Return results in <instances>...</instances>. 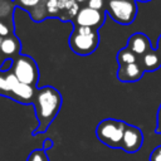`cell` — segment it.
Wrapping results in <instances>:
<instances>
[{
	"mask_svg": "<svg viewBox=\"0 0 161 161\" xmlns=\"http://www.w3.org/2000/svg\"><path fill=\"white\" fill-rule=\"evenodd\" d=\"M33 104L38 119V127L33 131L35 136L38 133H44L57 117L62 107V96L54 87L45 86L35 91Z\"/></svg>",
	"mask_w": 161,
	"mask_h": 161,
	"instance_id": "6da1fadb",
	"label": "cell"
},
{
	"mask_svg": "<svg viewBox=\"0 0 161 161\" xmlns=\"http://www.w3.org/2000/svg\"><path fill=\"white\" fill-rule=\"evenodd\" d=\"M126 127H127V123H125L123 121L107 118L98 123L96 128V136L106 146L117 148V147H121Z\"/></svg>",
	"mask_w": 161,
	"mask_h": 161,
	"instance_id": "7a4b0ae2",
	"label": "cell"
},
{
	"mask_svg": "<svg viewBox=\"0 0 161 161\" xmlns=\"http://www.w3.org/2000/svg\"><path fill=\"white\" fill-rule=\"evenodd\" d=\"M107 13L114 21L128 25L137 15L136 0H109L107 4Z\"/></svg>",
	"mask_w": 161,
	"mask_h": 161,
	"instance_id": "3957f363",
	"label": "cell"
},
{
	"mask_svg": "<svg viewBox=\"0 0 161 161\" xmlns=\"http://www.w3.org/2000/svg\"><path fill=\"white\" fill-rule=\"evenodd\" d=\"M11 72L21 83L29 84L31 87H35L39 78L36 63L34 62L33 58L28 55H18L14 59V65Z\"/></svg>",
	"mask_w": 161,
	"mask_h": 161,
	"instance_id": "277c9868",
	"label": "cell"
},
{
	"mask_svg": "<svg viewBox=\"0 0 161 161\" xmlns=\"http://www.w3.org/2000/svg\"><path fill=\"white\" fill-rule=\"evenodd\" d=\"M5 80H6L8 88L10 91L11 98L14 101L20 102V103H33L35 91H36L34 87L25 84V83H21L14 75L13 72H9L5 74Z\"/></svg>",
	"mask_w": 161,
	"mask_h": 161,
	"instance_id": "5b68a950",
	"label": "cell"
},
{
	"mask_svg": "<svg viewBox=\"0 0 161 161\" xmlns=\"http://www.w3.org/2000/svg\"><path fill=\"white\" fill-rule=\"evenodd\" d=\"M98 43H99V35L97 30L87 35H82V34H78L77 31H73L72 35L69 36L70 49L79 55H88L93 53L97 49Z\"/></svg>",
	"mask_w": 161,
	"mask_h": 161,
	"instance_id": "8992f818",
	"label": "cell"
},
{
	"mask_svg": "<svg viewBox=\"0 0 161 161\" xmlns=\"http://www.w3.org/2000/svg\"><path fill=\"white\" fill-rule=\"evenodd\" d=\"M104 21V13L99 10L91 9L88 6L82 8L78 15L74 19L77 26H87V28H99Z\"/></svg>",
	"mask_w": 161,
	"mask_h": 161,
	"instance_id": "52a82bcc",
	"label": "cell"
},
{
	"mask_svg": "<svg viewBox=\"0 0 161 161\" xmlns=\"http://www.w3.org/2000/svg\"><path fill=\"white\" fill-rule=\"evenodd\" d=\"M142 141H143L142 131L136 126L127 125L125 133H123L121 148L125 150L126 152H136L141 148Z\"/></svg>",
	"mask_w": 161,
	"mask_h": 161,
	"instance_id": "ba28073f",
	"label": "cell"
},
{
	"mask_svg": "<svg viewBox=\"0 0 161 161\" xmlns=\"http://www.w3.org/2000/svg\"><path fill=\"white\" fill-rule=\"evenodd\" d=\"M145 69L140 63H132L127 65H119L117 72V78L121 82H137L142 78Z\"/></svg>",
	"mask_w": 161,
	"mask_h": 161,
	"instance_id": "9c48e42d",
	"label": "cell"
},
{
	"mask_svg": "<svg viewBox=\"0 0 161 161\" xmlns=\"http://www.w3.org/2000/svg\"><path fill=\"white\" fill-rule=\"evenodd\" d=\"M127 48L131 49L136 55H145L147 52H150L151 43L147 35L142 33H135L128 38V44Z\"/></svg>",
	"mask_w": 161,
	"mask_h": 161,
	"instance_id": "30bf717a",
	"label": "cell"
},
{
	"mask_svg": "<svg viewBox=\"0 0 161 161\" xmlns=\"http://www.w3.org/2000/svg\"><path fill=\"white\" fill-rule=\"evenodd\" d=\"M141 65L145 70L147 72H153L156 69L160 68L161 65V57L157 53V50L151 49L150 52H147L145 55H142V60H141Z\"/></svg>",
	"mask_w": 161,
	"mask_h": 161,
	"instance_id": "8fae6325",
	"label": "cell"
},
{
	"mask_svg": "<svg viewBox=\"0 0 161 161\" xmlns=\"http://www.w3.org/2000/svg\"><path fill=\"white\" fill-rule=\"evenodd\" d=\"M19 49H20V43L15 36L11 35V36H6L3 39V43L0 47L1 54L11 58L13 55H16L19 53Z\"/></svg>",
	"mask_w": 161,
	"mask_h": 161,
	"instance_id": "7c38bea8",
	"label": "cell"
},
{
	"mask_svg": "<svg viewBox=\"0 0 161 161\" xmlns=\"http://www.w3.org/2000/svg\"><path fill=\"white\" fill-rule=\"evenodd\" d=\"M136 54L128 49L127 47L126 48H122L118 54H117V60H118V64L119 65H127V64H132V63H136Z\"/></svg>",
	"mask_w": 161,
	"mask_h": 161,
	"instance_id": "4fadbf2b",
	"label": "cell"
},
{
	"mask_svg": "<svg viewBox=\"0 0 161 161\" xmlns=\"http://www.w3.org/2000/svg\"><path fill=\"white\" fill-rule=\"evenodd\" d=\"M29 13H30V15H31L34 21H42L49 15L48 10H47V6H45V1H43V0L36 6H34Z\"/></svg>",
	"mask_w": 161,
	"mask_h": 161,
	"instance_id": "5bb4252c",
	"label": "cell"
},
{
	"mask_svg": "<svg viewBox=\"0 0 161 161\" xmlns=\"http://www.w3.org/2000/svg\"><path fill=\"white\" fill-rule=\"evenodd\" d=\"M26 161H49V158H48V155H47L45 150L36 148V150H33L28 155Z\"/></svg>",
	"mask_w": 161,
	"mask_h": 161,
	"instance_id": "9a60e30c",
	"label": "cell"
},
{
	"mask_svg": "<svg viewBox=\"0 0 161 161\" xmlns=\"http://www.w3.org/2000/svg\"><path fill=\"white\" fill-rule=\"evenodd\" d=\"M14 4L10 0H0V19L8 18L13 11Z\"/></svg>",
	"mask_w": 161,
	"mask_h": 161,
	"instance_id": "2e32d148",
	"label": "cell"
},
{
	"mask_svg": "<svg viewBox=\"0 0 161 161\" xmlns=\"http://www.w3.org/2000/svg\"><path fill=\"white\" fill-rule=\"evenodd\" d=\"M45 6H47L48 14H49L50 16H57V15L60 13L58 0H47V1H45Z\"/></svg>",
	"mask_w": 161,
	"mask_h": 161,
	"instance_id": "e0dca14e",
	"label": "cell"
},
{
	"mask_svg": "<svg viewBox=\"0 0 161 161\" xmlns=\"http://www.w3.org/2000/svg\"><path fill=\"white\" fill-rule=\"evenodd\" d=\"M13 65H14V59L11 58H6L3 60V63L0 64V73H9L11 69H13Z\"/></svg>",
	"mask_w": 161,
	"mask_h": 161,
	"instance_id": "ac0fdd59",
	"label": "cell"
},
{
	"mask_svg": "<svg viewBox=\"0 0 161 161\" xmlns=\"http://www.w3.org/2000/svg\"><path fill=\"white\" fill-rule=\"evenodd\" d=\"M40 1H42V0H16V3H18L21 8L29 10V11H30L34 6H36Z\"/></svg>",
	"mask_w": 161,
	"mask_h": 161,
	"instance_id": "d6986e66",
	"label": "cell"
},
{
	"mask_svg": "<svg viewBox=\"0 0 161 161\" xmlns=\"http://www.w3.org/2000/svg\"><path fill=\"white\" fill-rule=\"evenodd\" d=\"M0 94H1V96H5V97L11 98L10 91H9L8 84H6V80H5V75H3L1 73H0Z\"/></svg>",
	"mask_w": 161,
	"mask_h": 161,
	"instance_id": "ffe728a7",
	"label": "cell"
},
{
	"mask_svg": "<svg viewBox=\"0 0 161 161\" xmlns=\"http://www.w3.org/2000/svg\"><path fill=\"white\" fill-rule=\"evenodd\" d=\"M104 5V0H87V6L94 10H102Z\"/></svg>",
	"mask_w": 161,
	"mask_h": 161,
	"instance_id": "44dd1931",
	"label": "cell"
},
{
	"mask_svg": "<svg viewBox=\"0 0 161 161\" xmlns=\"http://www.w3.org/2000/svg\"><path fill=\"white\" fill-rule=\"evenodd\" d=\"M9 34H10L9 26L4 21H0V36L1 38H6V36H9Z\"/></svg>",
	"mask_w": 161,
	"mask_h": 161,
	"instance_id": "7402d4cb",
	"label": "cell"
},
{
	"mask_svg": "<svg viewBox=\"0 0 161 161\" xmlns=\"http://www.w3.org/2000/svg\"><path fill=\"white\" fill-rule=\"evenodd\" d=\"M74 31H77L78 34H82V35H87V34H91L92 31H94V29L87 28V26H77Z\"/></svg>",
	"mask_w": 161,
	"mask_h": 161,
	"instance_id": "603a6c76",
	"label": "cell"
},
{
	"mask_svg": "<svg viewBox=\"0 0 161 161\" xmlns=\"http://www.w3.org/2000/svg\"><path fill=\"white\" fill-rule=\"evenodd\" d=\"M151 161H161V146L157 147L156 150H153L152 155H151Z\"/></svg>",
	"mask_w": 161,
	"mask_h": 161,
	"instance_id": "cb8c5ba5",
	"label": "cell"
},
{
	"mask_svg": "<svg viewBox=\"0 0 161 161\" xmlns=\"http://www.w3.org/2000/svg\"><path fill=\"white\" fill-rule=\"evenodd\" d=\"M156 132L161 133V106H160L158 113H157V128H156Z\"/></svg>",
	"mask_w": 161,
	"mask_h": 161,
	"instance_id": "d4e9b609",
	"label": "cell"
},
{
	"mask_svg": "<svg viewBox=\"0 0 161 161\" xmlns=\"http://www.w3.org/2000/svg\"><path fill=\"white\" fill-rule=\"evenodd\" d=\"M69 0H58V4H59V10L60 11H64V9L67 8Z\"/></svg>",
	"mask_w": 161,
	"mask_h": 161,
	"instance_id": "484cf974",
	"label": "cell"
},
{
	"mask_svg": "<svg viewBox=\"0 0 161 161\" xmlns=\"http://www.w3.org/2000/svg\"><path fill=\"white\" fill-rule=\"evenodd\" d=\"M53 147V141L52 140H45L44 141V147H43V150H47V148H52Z\"/></svg>",
	"mask_w": 161,
	"mask_h": 161,
	"instance_id": "4316f807",
	"label": "cell"
},
{
	"mask_svg": "<svg viewBox=\"0 0 161 161\" xmlns=\"http://www.w3.org/2000/svg\"><path fill=\"white\" fill-rule=\"evenodd\" d=\"M157 53H158V54H160V57H161V35H160L158 42H157Z\"/></svg>",
	"mask_w": 161,
	"mask_h": 161,
	"instance_id": "83f0119b",
	"label": "cell"
},
{
	"mask_svg": "<svg viewBox=\"0 0 161 161\" xmlns=\"http://www.w3.org/2000/svg\"><path fill=\"white\" fill-rule=\"evenodd\" d=\"M77 3H83V1H86V0H75Z\"/></svg>",
	"mask_w": 161,
	"mask_h": 161,
	"instance_id": "f1b7e54d",
	"label": "cell"
},
{
	"mask_svg": "<svg viewBox=\"0 0 161 161\" xmlns=\"http://www.w3.org/2000/svg\"><path fill=\"white\" fill-rule=\"evenodd\" d=\"M3 39H4V38H1V36H0V47H1V43H3Z\"/></svg>",
	"mask_w": 161,
	"mask_h": 161,
	"instance_id": "f546056e",
	"label": "cell"
},
{
	"mask_svg": "<svg viewBox=\"0 0 161 161\" xmlns=\"http://www.w3.org/2000/svg\"><path fill=\"white\" fill-rule=\"evenodd\" d=\"M3 58H1V52H0V63H3V60H1Z\"/></svg>",
	"mask_w": 161,
	"mask_h": 161,
	"instance_id": "4dcf8cb0",
	"label": "cell"
},
{
	"mask_svg": "<svg viewBox=\"0 0 161 161\" xmlns=\"http://www.w3.org/2000/svg\"><path fill=\"white\" fill-rule=\"evenodd\" d=\"M140 1H150V0H140Z\"/></svg>",
	"mask_w": 161,
	"mask_h": 161,
	"instance_id": "1f68e13d",
	"label": "cell"
},
{
	"mask_svg": "<svg viewBox=\"0 0 161 161\" xmlns=\"http://www.w3.org/2000/svg\"><path fill=\"white\" fill-rule=\"evenodd\" d=\"M43 1H47V0H43Z\"/></svg>",
	"mask_w": 161,
	"mask_h": 161,
	"instance_id": "d6a6232c",
	"label": "cell"
}]
</instances>
